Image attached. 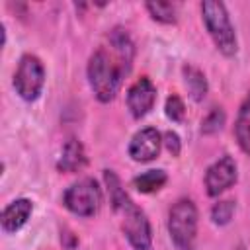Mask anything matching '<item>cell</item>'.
I'll return each mask as SVG.
<instances>
[{
	"instance_id": "8",
	"label": "cell",
	"mask_w": 250,
	"mask_h": 250,
	"mask_svg": "<svg viewBox=\"0 0 250 250\" xmlns=\"http://www.w3.org/2000/svg\"><path fill=\"white\" fill-rule=\"evenodd\" d=\"M127 109L133 115V119H143L145 115L150 113L156 102V86L148 76L137 78L129 90H127Z\"/></svg>"
},
{
	"instance_id": "4",
	"label": "cell",
	"mask_w": 250,
	"mask_h": 250,
	"mask_svg": "<svg viewBox=\"0 0 250 250\" xmlns=\"http://www.w3.org/2000/svg\"><path fill=\"white\" fill-rule=\"evenodd\" d=\"M45 80H47V70L43 61L33 53H23L18 61V66L12 78V86L16 94L27 104L37 102L43 94Z\"/></svg>"
},
{
	"instance_id": "19",
	"label": "cell",
	"mask_w": 250,
	"mask_h": 250,
	"mask_svg": "<svg viewBox=\"0 0 250 250\" xmlns=\"http://www.w3.org/2000/svg\"><path fill=\"white\" fill-rule=\"evenodd\" d=\"M162 145H164V148L172 154V156H180V152H182V139H180V135L176 133V131H164L162 133Z\"/></svg>"
},
{
	"instance_id": "11",
	"label": "cell",
	"mask_w": 250,
	"mask_h": 250,
	"mask_svg": "<svg viewBox=\"0 0 250 250\" xmlns=\"http://www.w3.org/2000/svg\"><path fill=\"white\" fill-rule=\"evenodd\" d=\"M86 164H88V156H86L84 145L78 139L70 137L61 148V156L57 160V170L62 174H74V172L84 170Z\"/></svg>"
},
{
	"instance_id": "13",
	"label": "cell",
	"mask_w": 250,
	"mask_h": 250,
	"mask_svg": "<svg viewBox=\"0 0 250 250\" xmlns=\"http://www.w3.org/2000/svg\"><path fill=\"white\" fill-rule=\"evenodd\" d=\"M232 133H234V139H236V145L240 146V150L250 156V92L246 94V98L242 100V104L238 107Z\"/></svg>"
},
{
	"instance_id": "14",
	"label": "cell",
	"mask_w": 250,
	"mask_h": 250,
	"mask_svg": "<svg viewBox=\"0 0 250 250\" xmlns=\"http://www.w3.org/2000/svg\"><path fill=\"white\" fill-rule=\"evenodd\" d=\"M168 182V174L162 168H152L146 170L143 174H137L131 184L139 193H156L158 189H162Z\"/></svg>"
},
{
	"instance_id": "15",
	"label": "cell",
	"mask_w": 250,
	"mask_h": 250,
	"mask_svg": "<svg viewBox=\"0 0 250 250\" xmlns=\"http://www.w3.org/2000/svg\"><path fill=\"white\" fill-rule=\"evenodd\" d=\"M145 10L148 12L150 20L164 23V25H174L178 21V8L172 2H164V0H150L145 2Z\"/></svg>"
},
{
	"instance_id": "18",
	"label": "cell",
	"mask_w": 250,
	"mask_h": 250,
	"mask_svg": "<svg viewBox=\"0 0 250 250\" xmlns=\"http://www.w3.org/2000/svg\"><path fill=\"white\" fill-rule=\"evenodd\" d=\"M164 113L172 123H184L186 121V104L178 94H170L164 102Z\"/></svg>"
},
{
	"instance_id": "21",
	"label": "cell",
	"mask_w": 250,
	"mask_h": 250,
	"mask_svg": "<svg viewBox=\"0 0 250 250\" xmlns=\"http://www.w3.org/2000/svg\"><path fill=\"white\" fill-rule=\"evenodd\" d=\"M234 250H248V248H246V246L240 242V244H236V246H234Z\"/></svg>"
},
{
	"instance_id": "16",
	"label": "cell",
	"mask_w": 250,
	"mask_h": 250,
	"mask_svg": "<svg viewBox=\"0 0 250 250\" xmlns=\"http://www.w3.org/2000/svg\"><path fill=\"white\" fill-rule=\"evenodd\" d=\"M227 123V111L221 107V105H215L211 107V111L201 119V135L205 137H211V135H217Z\"/></svg>"
},
{
	"instance_id": "17",
	"label": "cell",
	"mask_w": 250,
	"mask_h": 250,
	"mask_svg": "<svg viewBox=\"0 0 250 250\" xmlns=\"http://www.w3.org/2000/svg\"><path fill=\"white\" fill-rule=\"evenodd\" d=\"M234 211H236V201H234V199H219L217 203H213L209 215H211L213 225H217V227H227V225L232 221Z\"/></svg>"
},
{
	"instance_id": "5",
	"label": "cell",
	"mask_w": 250,
	"mask_h": 250,
	"mask_svg": "<svg viewBox=\"0 0 250 250\" xmlns=\"http://www.w3.org/2000/svg\"><path fill=\"white\" fill-rule=\"evenodd\" d=\"M102 201H104L102 188H100L98 180L90 178V176L76 180L62 193V205L72 215H78V217H84V219L94 217L100 211Z\"/></svg>"
},
{
	"instance_id": "10",
	"label": "cell",
	"mask_w": 250,
	"mask_h": 250,
	"mask_svg": "<svg viewBox=\"0 0 250 250\" xmlns=\"http://www.w3.org/2000/svg\"><path fill=\"white\" fill-rule=\"evenodd\" d=\"M33 213V201L29 197H18L14 201H10L0 215V227L2 232L6 234H14L18 232L31 217Z\"/></svg>"
},
{
	"instance_id": "2",
	"label": "cell",
	"mask_w": 250,
	"mask_h": 250,
	"mask_svg": "<svg viewBox=\"0 0 250 250\" xmlns=\"http://www.w3.org/2000/svg\"><path fill=\"white\" fill-rule=\"evenodd\" d=\"M199 10H201L203 25H205L215 49L227 59L236 57L238 37H236V29L230 21L227 6L217 0H203L199 4Z\"/></svg>"
},
{
	"instance_id": "20",
	"label": "cell",
	"mask_w": 250,
	"mask_h": 250,
	"mask_svg": "<svg viewBox=\"0 0 250 250\" xmlns=\"http://www.w3.org/2000/svg\"><path fill=\"white\" fill-rule=\"evenodd\" d=\"M78 236L72 232V230H68V229H62L61 230V244L66 248V250H76V246H78Z\"/></svg>"
},
{
	"instance_id": "3",
	"label": "cell",
	"mask_w": 250,
	"mask_h": 250,
	"mask_svg": "<svg viewBox=\"0 0 250 250\" xmlns=\"http://www.w3.org/2000/svg\"><path fill=\"white\" fill-rule=\"evenodd\" d=\"M199 211L189 197L178 199L168 211V234L176 250H195Z\"/></svg>"
},
{
	"instance_id": "1",
	"label": "cell",
	"mask_w": 250,
	"mask_h": 250,
	"mask_svg": "<svg viewBox=\"0 0 250 250\" xmlns=\"http://www.w3.org/2000/svg\"><path fill=\"white\" fill-rule=\"evenodd\" d=\"M135 59V43L129 31L115 25L107 33V45L98 47L86 64L88 84L98 102L109 104L117 98Z\"/></svg>"
},
{
	"instance_id": "9",
	"label": "cell",
	"mask_w": 250,
	"mask_h": 250,
	"mask_svg": "<svg viewBox=\"0 0 250 250\" xmlns=\"http://www.w3.org/2000/svg\"><path fill=\"white\" fill-rule=\"evenodd\" d=\"M160 148H162V133L156 127H143L131 137L127 152L131 160L145 164L158 158Z\"/></svg>"
},
{
	"instance_id": "12",
	"label": "cell",
	"mask_w": 250,
	"mask_h": 250,
	"mask_svg": "<svg viewBox=\"0 0 250 250\" xmlns=\"http://www.w3.org/2000/svg\"><path fill=\"white\" fill-rule=\"evenodd\" d=\"M182 78H184V84H186V88H188V92H189L193 102L199 104V102H203L207 98L209 82H207L205 72L199 66H195L191 62H186L182 66Z\"/></svg>"
},
{
	"instance_id": "7",
	"label": "cell",
	"mask_w": 250,
	"mask_h": 250,
	"mask_svg": "<svg viewBox=\"0 0 250 250\" xmlns=\"http://www.w3.org/2000/svg\"><path fill=\"white\" fill-rule=\"evenodd\" d=\"M238 180V164L230 154H223L213 160L203 176L205 191L209 197H219L229 188H232Z\"/></svg>"
},
{
	"instance_id": "6",
	"label": "cell",
	"mask_w": 250,
	"mask_h": 250,
	"mask_svg": "<svg viewBox=\"0 0 250 250\" xmlns=\"http://www.w3.org/2000/svg\"><path fill=\"white\" fill-rule=\"evenodd\" d=\"M115 213L121 217V230L133 250H150L152 248V227L146 213L129 197L121 203Z\"/></svg>"
}]
</instances>
